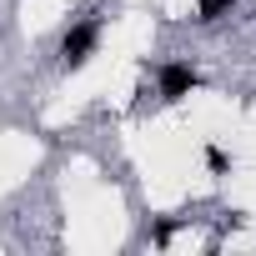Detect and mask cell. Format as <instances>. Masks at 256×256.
Returning a JSON list of instances; mask_svg holds the SVG:
<instances>
[{"label": "cell", "mask_w": 256, "mask_h": 256, "mask_svg": "<svg viewBox=\"0 0 256 256\" xmlns=\"http://www.w3.org/2000/svg\"><path fill=\"white\" fill-rule=\"evenodd\" d=\"M96 46H100V20H80V26H70L66 40H60V66H66V70H80V66L90 60Z\"/></svg>", "instance_id": "6da1fadb"}, {"label": "cell", "mask_w": 256, "mask_h": 256, "mask_svg": "<svg viewBox=\"0 0 256 256\" xmlns=\"http://www.w3.org/2000/svg\"><path fill=\"white\" fill-rule=\"evenodd\" d=\"M196 86H201L196 66H186V60H171V66H161V100H181V96H191Z\"/></svg>", "instance_id": "7a4b0ae2"}, {"label": "cell", "mask_w": 256, "mask_h": 256, "mask_svg": "<svg viewBox=\"0 0 256 256\" xmlns=\"http://www.w3.org/2000/svg\"><path fill=\"white\" fill-rule=\"evenodd\" d=\"M231 6H236V0H196V20H201V26H216Z\"/></svg>", "instance_id": "3957f363"}, {"label": "cell", "mask_w": 256, "mask_h": 256, "mask_svg": "<svg viewBox=\"0 0 256 256\" xmlns=\"http://www.w3.org/2000/svg\"><path fill=\"white\" fill-rule=\"evenodd\" d=\"M206 166H211V171H226V151L211 146V151H206Z\"/></svg>", "instance_id": "277c9868"}]
</instances>
